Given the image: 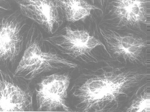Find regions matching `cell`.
<instances>
[{
  "mask_svg": "<svg viewBox=\"0 0 150 112\" xmlns=\"http://www.w3.org/2000/svg\"><path fill=\"white\" fill-rule=\"evenodd\" d=\"M145 73L115 69L88 79L74 93L83 112L104 103L116 101L146 77Z\"/></svg>",
  "mask_w": 150,
  "mask_h": 112,
  "instance_id": "6da1fadb",
  "label": "cell"
},
{
  "mask_svg": "<svg viewBox=\"0 0 150 112\" xmlns=\"http://www.w3.org/2000/svg\"><path fill=\"white\" fill-rule=\"evenodd\" d=\"M77 67L76 64L57 53L44 50L38 40L32 37L27 44L13 76L30 81L45 72Z\"/></svg>",
  "mask_w": 150,
  "mask_h": 112,
  "instance_id": "7a4b0ae2",
  "label": "cell"
},
{
  "mask_svg": "<svg viewBox=\"0 0 150 112\" xmlns=\"http://www.w3.org/2000/svg\"><path fill=\"white\" fill-rule=\"evenodd\" d=\"M45 40L61 53L74 59L90 55L91 52L98 46L103 47L110 55L105 45L100 40L84 30H73L67 26Z\"/></svg>",
  "mask_w": 150,
  "mask_h": 112,
  "instance_id": "3957f363",
  "label": "cell"
},
{
  "mask_svg": "<svg viewBox=\"0 0 150 112\" xmlns=\"http://www.w3.org/2000/svg\"><path fill=\"white\" fill-rule=\"evenodd\" d=\"M70 78L68 75L54 74L44 77L36 89L38 111H52L58 108L69 111L66 105Z\"/></svg>",
  "mask_w": 150,
  "mask_h": 112,
  "instance_id": "277c9868",
  "label": "cell"
},
{
  "mask_svg": "<svg viewBox=\"0 0 150 112\" xmlns=\"http://www.w3.org/2000/svg\"><path fill=\"white\" fill-rule=\"evenodd\" d=\"M16 3L22 15L38 24L51 34L58 28L61 20L58 1L18 0Z\"/></svg>",
  "mask_w": 150,
  "mask_h": 112,
  "instance_id": "5b68a950",
  "label": "cell"
},
{
  "mask_svg": "<svg viewBox=\"0 0 150 112\" xmlns=\"http://www.w3.org/2000/svg\"><path fill=\"white\" fill-rule=\"evenodd\" d=\"M100 33L110 55L112 53L115 57L122 58L125 62L133 63L139 61L143 50L147 46L144 40L132 34L123 36L109 29H100Z\"/></svg>",
  "mask_w": 150,
  "mask_h": 112,
  "instance_id": "8992f818",
  "label": "cell"
},
{
  "mask_svg": "<svg viewBox=\"0 0 150 112\" xmlns=\"http://www.w3.org/2000/svg\"><path fill=\"white\" fill-rule=\"evenodd\" d=\"M21 23L17 17L10 15L2 19L0 32V58L13 62L20 53L23 45Z\"/></svg>",
  "mask_w": 150,
  "mask_h": 112,
  "instance_id": "52a82bcc",
  "label": "cell"
},
{
  "mask_svg": "<svg viewBox=\"0 0 150 112\" xmlns=\"http://www.w3.org/2000/svg\"><path fill=\"white\" fill-rule=\"evenodd\" d=\"M0 112L31 111L32 96L14 83L3 78L0 81Z\"/></svg>",
  "mask_w": 150,
  "mask_h": 112,
  "instance_id": "ba28073f",
  "label": "cell"
},
{
  "mask_svg": "<svg viewBox=\"0 0 150 112\" xmlns=\"http://www.w3.org/2000/svg\"><path fill=\"white\" fill-rule=\"evenodd\" d=\"M150 1L118 0L113 2V11L121 27H139L146 24Z\"/></svg>",
  "mask_w": 150,
  "mask_h": 112,
  "instance_id": "9c48e42d",
  "label": "cell"
},
{
  "mask_svg": "<svg viewBox=\"0 0 150 112\" xmlns=\"http://www.w3.org/2000/svg\"><path fill=\"white\" fill-rule=\"evenodd\" d=\"M64 12L67 21L75 22L83 20L90 15L93 10L100 8L85 1H58Z\"/></svg>",
  "mask_w": 150,
  "mask_h": 112,
  "instance_id": "30bf717a",
  "label": "cell"
},
{
  "mask_svg": "<svg viewBox=\"0 0 150 112\" xmlns=\"http://www.w3.org/2000/svg\"><path fill=\"white\" fill-rule=\"evenodd\" d=\"M150 94L149 92H144L134 100L127 112H149L150 111Z\"/></svg>",
  "mask_w": 150,
  "mask_h": 112,
  "instance_id": "8fae6325",
  "label": "cell"
}]
</instances>
